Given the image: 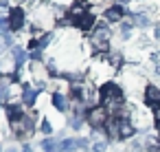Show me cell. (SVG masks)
Masks as SVG:
<instances>
[{"label": "cell", "mask_w": 160, "mask_h": 152, "mask_svg": "<svg viewBox=\"0 0 160 152\" xmlns=\"http://www.w3.org/2000/svg\"><path fill=\"white\" fill-rule=\"evenodd\" d=\"M99 99H101V106H105L108 110L112 108L114 112L125 106V93L116 82H105L99 90Z\"/></svg>", "instance_id": "6da1fadb"}, {"label": "cell", "mask_w": 160, "mask_h": 152, "mask_svg": "<svg viewBox=\"0 0 160 152\" xmlns=\"http://www.w3.org/2000/svg\"><path fill=\"white\" fill-rule=\"evenodd\" d=\"M156 75H160V64H156Z\"/></svg>", "instance_id": "603a6c76"}, {"label": "cell", "mask_w": 160, "mask_h": 152, "mask_svg": "<svg viewBox=\"0 0 160 152\" xmlns=\"http://www.w3.org/2000/svg\"><path fill=\"white\" fill-rule=\"evenodd\" d=\"M81 117H83V115H77V112H75L72 119H70V126H72V128H81Z\"/></svg>", "instance_id": "2e32d148"}, {"label": "cell", "mask_w": 160, "mask_h": 152, "mask_svg": "<svg viewBox=\"0 0 160 152\" xmlns=\"http://www.w3.org/2000/svg\"><path fill=\"white\" fill-rule=\"evenodd\" d=\"M22 152H33V145H31V143H27V145L22 148Z\"/></svg>", "instance_id": "d6986e66"}, {"label": "cell", "mask_w": 160, "mask_h": 152, "mask_svg": "<svg viewBox=\"0 0 160 152\" xmlns=\"http://www.w3.org/2000/svg\"><path fill=\"white\" fill-rule=\"evenodd\" d=\"M5 46H7V42H5V38H0V53L5 51Z\"/></svg>", "instance_id": "ffe728a7"}, {"label": "cell", "mask_w": 160, "mask_h": 152, "mask_svg": "<svg viewBox=\"0 0 160 152\" xmlns=\"http://www.w3.org/2000/svg\"><path fill=\"white\" fill-rule=\"evenodd\" d=\"M121 64H123V55H121V53H112V55H110V66H112V68H118Z\"/></svg>", "instance_id": "5bb4252c"}, {"label": "cell", "mask_w": 160, "mask_h": 152, "mask_svg": "<svg viewBox=\"0 0 160 152\" xmlns=\"http://www.w3.org/2000/svg\"><path fill=\"white\" fill-rule=\"evenodd\" d=\"M145 104L151 106V108L160 106V86H156V84L145 86Z\"/></svg>", "instance_id": "277c9868"}, {"label": "cell", "mask_w": 160, "mask_h": 152, "mask_svg": "<svg viewBox=\"0 0 160 152\" xmlns=\"http://www.w3.org/2000/svg\"><path fill=\"white\" fill-rule=\"evenodd\" d=\"M29 57H31V60H35V62H38V60H42V49H35V51H29Z\"/></svg>", "instance_id": "e0dca14e"}, {"label": "cell", "mask_w": 160, "mask_h": 152, "mask_svg": "<svg viewBox=\"0 0 160 152\" xmlns=\"http://www.w3.org/2000/svg\"><path fill=\"white\" fill-rule=\"evenodd\" d=\"M42 132H44V134H51V132H53V126H51L48 121H42Z\"/></svg>", "instance_id": "ac0fdd59"}, {"label": "cell", "mask_w": 160, "mask_h": 152, "mask_svg": "<svg viewBox=\"0 0 160 152\" xmlns=\"http://www.w3.org/2000/svg\"><path fill=\"white\" fill-rule=\"evenodd\" d=\"M0 152H2V145H0Z\"/></svg>", "instance_id": "cb8c5ba5"}, {"label": "cell", "mask_w": 160, "mask_h": 152, "mask_svg": "<svg viewBox=\"0 0 160 152\" xmlns=\"http://www.w3.org/2000/svg\"><path fill=\"white\" fill-rule=\"evenodd\" d=\"M110 117H112V115L108 112L105 106H92V108L88 110V115H86V121H88L94 130H99V128H105V126H108Z\"/></svg>", "instance_id": "7a4b0ae2"}, {"label": "cell", "mask_w": 160, "mask_h": 152, "mask_svg": "<svg viewBox=\"0 0 160 152\" xmlns=\"http://www.w3.org/2000/svg\"><path fill=\"white\" fill-rule=\"evenodd\" d=\"M11 53H13V64H16V71H18V68H22L29 55H27V53H24V51H22V49H20L18 44H13V49H11Z\"/></svg>", "instance_id": "30bf717a"}, {"label": "cell", "mask_w": 160, "mask_h": 152, "mask_svg": "<svg viewBox=\"0 0 160 152\" xmlns=\"http://www.w3.org/2000/svg\"><path fill=\"white\" fill-rule=\"evenodd\" d=\"M70 18H72V16H70ZM72 24H75L77 29H81L83 33H88V31H94V29H97V18L88 11V14L79 16V18H72Z\"/></svg>", "instance_id": "3957f363"}, {"label": "cell", "mask_w": 160, "mask_h": 152, "mask_svg": "<svg viewBox=\"0 0 160 152\" xmlns=\"http://www.w3.org/2000/svg\"><path fill=\"white\" fill-rule=\"evenodd\" d=\"M38 93H40V90H38L35 86H29V84H27V86L22 88V104H24V106H33L35 99H38Z\"/></svg>", "instance_id": "ba28073f"}, {"label": "cell", "mask_w": 160, "mask_h": 152, "mask_svg": "<svg viewBox=\"0 0 160 152\" xmlns=\"http://www.w3.org/2000/svg\"><path fill=\"white\" fill-rule=\"evenodd\" d=\"M5 152H20V150H18V148H13V145H11V148H7V150H5Z\"/></svg>", "instance_id": "7402d4cb"}, {"label": "cell", "mask_w": 160, "mask_h": 152, "mask_svg": "<svg viewBox=\"0 0 160 152\" xmlns=\"http://www.w3.org/2000/svg\"><path fill=\"white\" fill-rule=\"evenodd\" d=\"M153 35H156V38H158V40H160V24H158V27H156V31H153Z\"/></svg>", "instance_id": "44dd1931"}, {"label": "cell", "mask_w": 160, "mask_h": 152, "mask_svg": "<svg viewBox=\"0 0 160 152\" xmlns=\"http://www.w3.org/2000/svg\"><path fill=\"white\" fill-rule=\"evenodd\" d=\"M158 152H160V145H158Z\"/></svg>", "instance_id": "d4e9b609"}, {"label": "cell", "mask_w": 160, "mask_h": 152, "mask_svg": "<svg viewBox=\"0 0 160 152\" xmlns=\"http://www.w3.org/2000/svg\"><path fill=\"white\" fill-rule=\"evenodd\" d=\"M125 14H127L125 7H121V5H112V7L105 9V20H108V22H118V20H123Z\"/></svg>", "instance_id": "8992f818"}, {"label": "cell", "mask_w": 160, "mask_h": 152, "mask_svg": "<svg viewBox=\"0 0 160 152\" xmlns=\"http://www.w3.org/2000/svg\"><path fill=\"white\" fill-rule=\"evenodd\" d=\"M88 141L86 139H66V141H59V152H75L77 148H86Z\"/></svg>", "instance_id": "52a82bcc"}, {"label": "cell", "mask_w": 160, "mask_h": 152, "mask_svg": "<svg viewBox=\"0 0 160 152\" xmlns=\"http://www.w3.org/2000/svg\"><path fill=\"white\" fill-rule=\"evenodd\" d=\"M42 148H44V152H57V150H59V141H55V139H44Z\"/></svg>", "instance_id": "4fadbf2b"}, {"label": "cell", "mask_w": 160, "mask_h": 152, "mask_svg": "<svg viewBox=\"0 0 160 152\" xmlns=\"http://www.w3.org/2000/svg\"><path fill=\"white\" fill-rule=\"evenodd\" d=\"M7 115H9V121H11V123H18V121H24V119H27L24 110H22L20 106H13V104L7 106Z\"/></svg>", "instance_id": "9c48e42d"}, {"label": "cell", "mask_w": 160, "mask_h": 152, "mask_svg": "<svg viewBox=\"0 0 160 152\" xmlns=\"http://www.w3.org/2000/svg\"><path fill=\"white\" fill-rule=\"evenodd\" d=\"M53 106H55L59 112H66V110L70 108V101H68V97H66V95L55 93V95H53Z\"/></svg>", "instance_id": "8fae6325"}, {"label": "cell", "mask_w": 160, "mask_h": 152, "mask_svg": "<svg viewBox=\"0 0 160 152\" xmlns=\"http://www.w3.org/2000/svg\"><path fill=\"white\" fill-rule=\"evenodd\" d=\"M9 27H11V31H20L24 27V11H22V7H13L9 11Z\"/></svg>", "instance_id": "5b68a950"}, {"label": "cell", "mask_w": 160, "mask_h": 152, "mask_svg": "<svg viewBox=\"0 0 160 152\" xmlns=\"http://www.w3.org/2000/svg\"><path fill=\"white\" fill-rule=\"evenodd\" d=\"M132 22H134L138 29H147V27L151 24V18H149L147 14H134V16H132Z\"/></svg>", "instance_id": "7c38bea8"}, {"label": "cell", "mask_w": 160, "mask_h": 152, "mask_svg": "<svg viewBox=\"0 0 160 152\" xmlns=\"http://www.w3.org/2000/svg\"><path fill=\"white\" fill-rule=\"evenodd\" d=\"M105 150H108V141H94L92 152H105Z\"/></svg>", "instance_id": "9a60e30c"}]
</instances>
